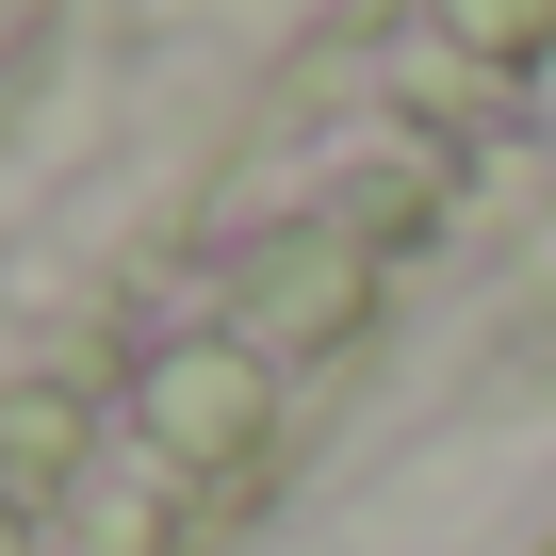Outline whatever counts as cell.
I'll use <instances>...</instances> for the list:
<instances>
[{
  "mask_svg": "<svg viewBox=\"0 0 556 556\" xmlns=\"http://www.w3.org/2000/svg\"><path fill=\"white\" fill-rule=\"evenodd\" d=\"M148 442L197 475V458H245L262 442V344L245 328H213V344H164L148 361Z\"/></svg>",
  "mask_w": 556,
  "mask_h": 556,
  "instance_id": "1",
  "label": "cell"
},
{
  "mask_svg": "<svg viewBox=\"0 0 556 556\" xmlns=\"http://www.w3.org/2000/svg\"><path fill=\"white\" fill-rule=\"evenodd\" d=\"M458 17V50H491V66H523L540 34H556V0H442Z\"/></svg>",
  "mask_w": 556,
  "mask_h": 556,
  "instance_id": "4",
  "label": "cell"
},
{
  "mask_svg": "<svg viewBox=\"0 0 556 556\" xmlns=\"http://www.w3.org/2000/svg\"><path fill=\"white\" fill-rule=\"evenodd\" d=\"M83 458V393L50 409V393H17V409H0V491H34V475H66Z\"/></svg>",
  "mask_w": 556,
  "mask_h": 556,
  "instance_id": "3",
  "label": "cell"
},
{
  "mask_svg": "<svg viewBox=\"0 0 556 556\" xmlns=\"http://www.w3.org/2000/svg\"><path fill=\"white\" fill-rule=\"evenodd\" d=\"M245 312H262V344H312V328H344L361 312V245H328V229H295L262 278H245Z\"/></svg>",
  "mask_w": 556,
  "mask_h": 556,
  "instance_id": "2",
  "label": "cell"
},
{
  "mask_svg": "<svg viewBox=\"0 0 556 556\" xmlns=\"http://www.w3.org/2000/svg\"><path fill=\"white\" fill-rule=\"evenodd\" d=\"M0 556H34V523H17V491H0Z\"/></svg>",
  "mask_w": 556,
  "mask_h": 556,
  "instance_id": "5",
  "label": "cell"
}]
</instances>
